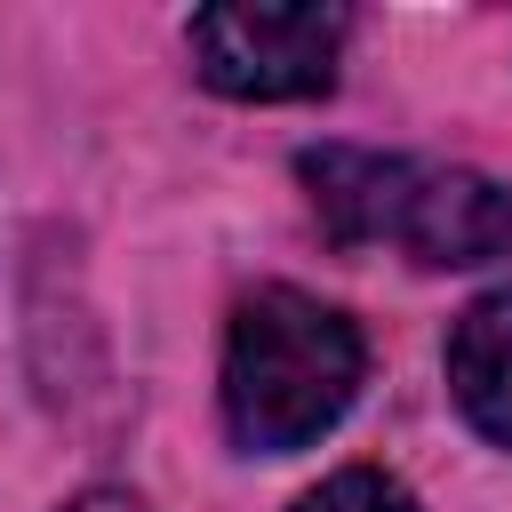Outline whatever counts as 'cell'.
Returning a JSON list of instances; mask_svg holds the SVG:
<instances>
[{"instance_id": "cell-1", "label": "cell", "mask_w": 512, "mask_h": 512, "mask_svg": "<svg viewBox=\"0 0 512 512\" xmlns=\"http://www.w3.org/2000/svg\"><path fill=\"white\" fill-rule=\"evenodd\" d=\"M296 176H304L312 216L336 248H384L392 240L432 272L512 256V184H496L480 168L360 152V144H312V152H296Z\"/></svg>"}, {"instance_id": "cell-2", "label": "cell", "mask_w": 512, "mask_h": 512, "mask_svg": "<svg viewBox=\"0 0 512 512\" xmlns=\"http://www.w3.org/2000/svg\"><path fill=\"white\" fill-rule=\"evenodd\" d=\"M360 376L368 344L336 304L304 288H256L224 336V424L256 456L312 448L360 400Z\"/></svg>"}, {"instance_id": "cell-3", "label": "cell", "mask_w": 512, "mask_h": 512, "mask_svg": "<svg viewBox=\"0 0 512 512\" xmlns=\"http://www.w3.org/2000/svg\"><path fill=\"white\" fill-rule=\"evenodd\" d=\"M352 16L344 8H200L184 24L192 72L232 104H296L336 88Z\"/></svg>"}, {"instance_id": "cell-4", "label": "cell", "mask_w": 512, "mask_h": 512, "mask_svg": "<svg viewBox=\"0 0 512 512\" xmlns=\"http://www.w3.org/2000/svg\"><path fill=\"white\" fill-rule=\"evenodd\" d=\"M448 392L464 424L496 448H512V280L472 296L448 328Z\"/></svg>"}, {"instance_id": "cell-5", "label": "cell", "mask_w": 512, "mask_h": 512, "mask_svg": "<svg viewBox=\"0 0 512 512\" xmlns=\"http://www.w3.org/2000/svg\"><path fill=\"white\" fill-rule=\"evenodd\" d=\"M288 512H416V496H408L392 472H376V464H344V472H328L320 488H304Z\"/></svg>"}, {"instance_id": "cell-6", "label": "cell", "mask_w": 512, "mask_h": 512, "mask_svg": "<svg viewBox=\"0 0 512 512\" xmlns=\"http://www.w3.org/2000/svg\"><path fill=\"white\" fill-rule=\"evenodd\" d=\"M64 512H144V496H128V488H80Z\"/></svg>"}]
</instances>
